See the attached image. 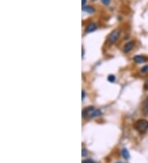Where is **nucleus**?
Instances as JSON below:
<instances>
[{"instance_id": "obj_1", "label": "nucleus", "mask_w": 148, "mask_h": 163, "mask_svg": "<svg viewBox=\"0 0 148 163\" xmlns=\"http://www.w3.org/2000/svg\"><path fill=\"white\" fill-rule=\"evenodd\" d=\"M101 115H102L101 111L95 108L94 106L86 107L82 111V118L84 119H93V118L100 116Z\"/></svg>"}, {"instance_id": "obj_2", "label": "nucleus", "mask_w": 148, "mask_h": 163, "mask_svg": "<svg viewBox=\"0 0 148 163\" xmlns=\"http://www.w3.org/2000/svg\"><path fill=\"white\" fill-rule=\"evenodd\" d=\"M134 128L140 134H146L148 131V120L144 119L138 120L134 124Z\"/></svg>"}, {"instance_id": "obj_3", "label": "nucleus", "mask_w": 148, "mask_h": 163, "mask_svg": "<svg viewBox=\"0 0 148 163\" xmlns=\"http://www.w3.org/2000/svg\"><path fill=\"white\" fill-rule=\"evenodd\" d=\"M120 34H121V31L119 29H115L109 35L108 37V43L109 45H114L116 41L119 40V38Z\"/></svg>"}, {"instance_id": "obj_4", "label": "nucleus", "mask_w": 148, "mask_h": 163, "mask_svg": "<svg viewBox=\"0 0 148 163\" xmlns=\"http://www.w3.org/2000/svg\"><path fill=\"white\" fill-rule=\"evenodd\" d=\"M97 28H98V26H97L96 23H95V22H91V23H89L86 26L85 32L86 33H91V32L96 31Z\"/></svg>"}, {"instance_id": "obj_5", "label": "nucleus", "mask_w": 148, "mask_h": 163, "mask_svg": "<svg viewBox=\"0 0 148 163\" xmlns=\"http://www.w3.org/2000/svg\"><path fill=\"white\" fill-rule=\"evenodd\" d=\"M135 45V41H130L128 42H127L125 44V46H124V53H129L132 50V48L134 47Z\"/></svg>"}, {"instance_id": "obj_6", "label": "nucleus", "mask_w": 148, "mask_h": 163, "mask_svg": "<svg viewBox=\"0 0 148 163\" xmlns=\"http://www.w3.org/2000/svg\"><path fill=\"white\" fill-rule=\"evenodd\" d=\"M147 59L148 58H147V57H145L144 55H140V54L136 55V56L133 57L134 62L137 63V64H143V63H146V62L147 61Z\"/></svg>"}, {"instance_id": "obj_7", "label": "nucleus", "mask_w": 148, "mask_h": 163, "mask_svg": "<svg viewBox=\"0 0 148 163\" xmlns=\"http://www.w3.org/2000/svg\"><path fill=\"white\" fill-rule=\"evenodd\" d=\"M82 10L83 12H86V13H89V14H92L95 12V8L92 6H90V5H87V6H85L82 7Z\"/></svg>"}, {"instance_id": "obj_8", "label": "nucleus", "mask_w": 148, "mask_h": 163, "mask_svg": "<svg viewBox=\"0 0 148 163\" xmlns=\"http://www.w3.org/2000/svg\"><path fill=\"white\" fill-rule=\"evenodd\" d=\"M143 112H144V114L147 115H148V96L145 99L144 101V103H143Z\"/></svg>"}, {"instance_id": "obj_9", "label": "nucleus", "mask_w": 148, "mask_h": 163, "mask_svg": "<svg viewBox=\"0 0 148 163\" xmlns=\"http://www.w3.org/2000/svg\"><path fill=\"white\" fill-rule=\"evenodd\" d=\"M121 153H122V156H123V157H124V159H126V160H128V159L130 157L129 151H128L126 148H124V149L122 150V151H121Z\"/></svg>"}, {"instance_id": "obj_10", "label": "nucleus", "mask_w": 148, "mask_h": 163, "mask_svg": "<svg viewBox=\"0 0 148 163\" xmlns=\"http://www.w3.org/2000/svg\"><path fill=\"white\" fill-rule=\"evenodd\" d=\"M115 79H116V77H115V76L113 75V74H110V75L108 76V81L109 82H115Z\"/></svg>"}, {"instance_id": "obj_11", "label": "nucleus", "mask_w": 148, "mask_h": 163, "mask_svg": "<svg viewBox=\"0 0 148 163\" xmlns=\"http://www.w3.org/2000/svg\"><path fill=\"white\" fill-rule=\"evenodd\" d=\"M148 72V65H145L141 69V73H147Z\"/></svg>"}, {"instance_id": "obj_12", "label": "nucleus", "mask_w": 148, "mask_h": 163, "mask_svg": "<svg viewBox=\"0 0 148 163\" xmlns=\"http://www.w3.org/2000/svg\"><path fill=\"white\" fill-rule=\"evenodd\" d=\"M81 163H96L94 160L92 159H86V160H83Z\"/></svg>"}, {"instance_id": "obj_13", "label": "nucleus", "mask_w": 148, "mask_h": 163, "mask_svg": "<svg viewBox=\"0 0 148 163\" xmlns=\"http://www.w3.org/2000/svg\"><path fill=\"white\" fill-rule=\"evenodd\" d=\"M100 1H101L103 4L105 5V6H108L109 4L110 3V0H100Z\"/></svg>"}, {"instance_id": "obj_14", "label": "nucleus", "mask_w": 148, "mask_h": 163, "mask_svg": "<svg viewBox=\"0 0 148 163\" xmlns=\"http://www.w3.org/2000/svg\"><path fill=\"white\" fill-rule=\"evenodd\" d=\"M87 153H88V151L87 150H86V149H82V157H86V155H87Z\"/></svg>"}, {"instance_id": "obj_15", "label": "nucleus", "mask_w": 148, "mask_h": 163, "mask_svg": "<svg viewBox=\"0 0 148 163\" xmlns=\"http://www.w3.org/2000/svg\"><path fill=\"white\" fill-rule=\"evenodd\" d=\"M81 94H82V95H81V98H82V100H84V98H85V96H86V92L84 90H82Z\"/></svg>"}, {"instance_id": "obj_16", "label": "nucleus", "mask_w": 148, "mask_h": 163, "mask_svg": "<svg viewBox=\"0 0 148 163\" xmlns=\"http://www.w3.org/2000/svg\"><path fill=\"white\" fill-rule=\"evenodd\" d=\"M86 1H87V0H82V1H81L82 7H85V4H86Z\"/></svg>"}, {"instance_id": "obj_17", "label": "nucleus", "mask_w": 148, "mask_h": 163, "mask_svg": "<svg viewBox=\"0 0 148 163\" xmlns=\"http://www.w3.org/2000/svg\"><path fill=\"white\" fill-rule=\"evenodd\" d=\"M145 89H148V80L145 82Z\"/></svg>"}, {"instance_id": "obj_18", "label": "nucleus", "mask_w": 148, "mask_h": 163, "mask_svg": "<svg viewBox=\"0 0 148 163\" xmlns=\"http://www.w3.org/2000/svg\"><path fill=\"white\" fill-rule=\"evenodd\" d=\"M82 58H84V50L82 49Z\"/></svg>"}, {"instance_id": "obj_19", "label": "nucleus", "mask_w": 148, "mask_h": 163, "mask_svg": "<svg viewBox=\"0 0 148 163\" xmlns=\"http://www.w3.org/2000/svg\"><path fill=\"white\" fill-rule=\"evenodd\" d=\"M117 163H121V162H117Z\"/></svg>"}]
</instances>
